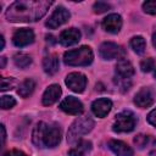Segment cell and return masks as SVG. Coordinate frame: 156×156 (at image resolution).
<instances>
[{"label": "cell", "instance_id": "cell-1", "mask_svg": "<svg viewBox=\"0 0 156 156\" xmlns=\"http://www.w3.org/2000/svg\"><path fill=\"white\" fill-rule=\"evenodd\" d=\"M51 1H16L11 4L6 11V18L10 22H30L41 18Z\"/></svg>", "mask_w": 156, "mask_h": 156}, {"label": "cell", "instance_id": "cell-2", "mask_svg": "<svg viewBox=\"0 0 156 156\" xmlns=\"http://www.w3.org/2000/svg\"><path fill=\"white\" fill-rule=\"evenodd\" d=\"M61 141V129L56 124L39 122L33 130V143L38 147H55Z\"/></svg>", "mask_w": 156, "mask_h": 156}, {"label": "cell", "instance_id": "cell-3", "mask_svg": "<svg viewBox=\"0 0 156 156\" xmlns=\"http://www.w3.org/2000/svg\"><path fill=\"white\" fill-rule=\"evenodd\" d=\"M94 55L89 46H80L78 49L68 50L63 55V61L68 66H88L93 62Z\"/></svg>", "mask_w": 156, "mask_h": 156}, {"label": "cell", "instance_id": "cell-4", "mask_svg": "<svg viewBox=\"0 0 156 156\" xmlns=\"http://www.w3.org/2000/svg\"><path fill=\"white\" fill-rule=\"evenodd\" d=\"M94 127V121L90 117H80L77 118L69 127L67 132V141L69 144L77 143L80 140V138L85 134H88Z\"/></svg>", "mask_w": 156, "mask_h": 156}, {"label": "cell", "instance_id": "cell-5", "mask_svg": "<svg viewBox=\"0 0 156 156\" xmlns=\"http://www.w3.org/2000/svg\"><path fill=\"white\" fill-rule=\"evenodd\" d=\"M136 124V117L130 111H122L116 116L112 129L117 133H128L134 129Z\"/></svg>", "mask_w": 156, "mask_h": 156}, {"label": "cell", "instance_id": "cell-6", "mask_svg": "<svg viewBox=\"0 0 156 156\" xmlns=\"http://www.w3.org/2000/svg\"><path fill=\"white\" fill-rule=\"evenodd\" d=\"M99 54L104 60H113V58H123L124 56V50L122 46L111 43V41H106L102 43L99 48Z\"/></svg>", "mask_w": 156, "mask_h": 156}, {"label": "cell", "instance_id": "cell-7", "mask_svg": "<svg viewBox=\"0 0 156 156\" xmlns=\"http://www.w3.org/2000/svg\"><path fill=\"white\" fill-rule=\"evenodd\" d=\"M69 12L68 10H66L63 6H58L49 17V20L46 21V27L50 29H55L58 28L60 26H62L63 23H66L69 18Z\"/></svg>", "mask_w": 156, "mask_h": 156}, {"label": "cell", "instance_id": "cell-8", "mask_svg": "<svg viewBox=\"0 0 156 156\" xmlns=\"http://www.w3.org/2000/svg\"><path fill=\"white\" fill-rule=\"evenodd\" d=\"M66 85L76 91V93H82L84 91L85 87H87V77L79 72H72L66 77Z\"/></svg>", "mask_w": 156, "mask_h": 156}, {"label": "cell", "instance_id": "cell-9", "mask_svg": "<svg viewBox=\"0 0 156 156\" xmlns=\"http://www.w3.org/2000/svg\"><path fill=\"white\" fill-rule=\"evenodd\" d=\"M12 41L17 48H23L34 41V33L29 28L17 29L12 37Z\"/></svg>", "mask_w": 156, "mask_h": 156}, {"label": "cell", "instance_id": "cell-10", "mask_svg": "<svg viewBox=\"0 0 156 156\" xmlns=\"http://www.w3.org/2000/svg\"><path fill=\"white\" fill-rule=\"evenodd\" d=\"M60 108L68 115H80L83 112V104L74 96H67L61 101Z\"/></svg>", "mask_w": 156, "mask_h": 156}, {"label": "cell", "instance_id": "cell-11", "mask_svg": "<svg viewBox=\"0 0 156 156\" xmlns=\"http://www.w3.org/2000/svg\"><path fill=\"white\" fill-rule=\"evenodd\" d=\"M102 29L108 32V33H112V34H116L121 30V27H122V17L117 13H111L108 16H106L104 20H102Z\"/></svg>", "mask_w": 156, "mask_h": 156}, {"label": "cell", "instance_id": "cell-12", "mask_svg": "<svg viewBox=\"0 0 156 156\" xmlns=\"http://www.w3.org/2000/svg\"><path fill=\"white\" fill-rule=\"evenodd\" d=\"M154 98H155V93L151 88H141L134 98V102L136 106L139 107H149L150 105H152L154 102Z\"/></svg>", "mask_w": 156, "mask_h": 156}, {"label": "cell", "instance_id": "cell-13", "mask_svg": "<svg viewBox=\"0 0 156 156\" xmlns=\"http://www.w3.org/2000/svg\"><path fill=\"white\" fill-rule=\"evenodd\" d=\"M112 108V101L110 99H106V98H101V99H98L95 100L93 104H91V111L96 116V117H105Z\"/></svg>", "mask_w": 156, "mask_h": 156}, {"label": "cell", "instance_id": "cell-14", "mask_svg": "<svg viewBox=\"0 0 156 156\" xmlns=\"http://www.w3.org/2000/svg\"><path fill=\"white\" fill-rule=\"evenodd\" d=\"M60 43L63 46H71L77 44L80 40V32L77 28H69V29H65L63 32H61L60 38H58Z\"/></svg>", "mask_w": 156, "mask_h": 156}, {"label": "cell", "instance_id": "cell-15", "mask_svg": "<svg viewBox=\"0 0 156 156\" xmlns=\"http://www.w3.org/2000/svg\"><path fill=\"white\" fill-rule=\"evenodd\" d=\"M61 95V88L57 84H51L46 88V90L43 94V105L45 106H50L54 102H56L58 100Z\"/></svg>", "mask_w": 156, "mask_h": 156}, {"label": "cell", "instance_id": "cell-16", "mask_svg": "<svg viewBox=\"0 0 156 156\" xmlns=\"http://www.w3.org/2000/svg\"><path fill=\"white\" fill-rule=\"evenodd\" d=\"M116 77L119 78H124V79H130V77L134 74V68L132 66V63L126 60V58H121L117 65H116Z\"/></svg>", "mask_w": 156, "mask_h": 156}, {"label": "cell", "instance_id": "cell-17", "mask_svg": "<svg viewBox=\"0 0 156 156\" xmlns=\"http://www.w3.org/2000/svg\"><path fill=\"white\" fill-rule=\"evenodd\" d=\"M108 147L112 150V152L117 156H133V150L129 145L121 140H110Z\"/></svg>", "mask_w": 156, "mask_h": 156}, {"label": "cell", "instance_id": "cell-18", "mask_svg": "<svg viewBox=\"0 0 156 156\" xmlns=\"http://www.w3.org/2000/svg\"><path fill=\"white\" fill-rule=\"evenodd\" d=\"M91 150V143L89 140H79L76 146L68 151V156H87Z\"/></svg>", "mask_w": 156, "mask_h": 156}, {"label": "cell", "instance_id": "cell-19", "mask_svg": "<svg viewBox=\"0 0 156 156\" xmlns=\"http://www.w3.org/2000/svg\"><path fill=\"white\" fill-rule=\"evenodd\" d=\"M58 57L56 55H49L43 60V68L48 74H54L58 71Z\"/></svg>", "mask_w": 156, "mask_h": 156}, {"label": "cell", "instance_id": "cell-20", "mask_svg": "<svg viewBox=\"0 0 156 156\" xmlns=\"http://www.w3.org/2000/svg\"><path fill=\"white\" fill-rule=\"evenodd\" d=\"M34 88H35V83H34V80L28 78V79H26L24 82H22V83L20 84L17 93H18L20 96H22V98H27V96H29V95L33 93Z\"/></svg>", "mask_w": 156, "mask_h": 156}, {"label": "cell", "instance_id": "cell-21", "mask_svg": "<svg viewBox=\"0 0 156 156\" xmlns=\"http://www.w3.org/2000/svg\"><path fill=\"white\" fill-rule=\"evenodd\" d=\"M130 46L136 54H143L145 51V48H146V41L143 37L136 35V37H133L130 39Z\"/></svg>", "mask_w": 156, "mask_h": 156}, {"label": "cell", "instance_id": "cell-22", "mask_svg": "<svg viewBox=\"0 0 156 156\" xmlns=\"http://www.w3.org/2000/svg\"><path fill=\"white\" fill-rule=\"evenodd\" d=\"M13 62L17 67L20 68H26L28 67L30 63H32V57L27 54H23V52H20V54H16L13 56Z\"/></svg>", "mask_w": 156, "mask_h": 156}, {"label": "cell", "instance_id": "cell-23", "mask_svg": "<svg viewBox=\"0 0 156 156\" xmlns=\"http://www.w3.org/2000/svg\"><path fill=\"white\" fill-rule=\"evenodd\" d=\"M134 143L138 145V147L143 149V147L149 146L151 143H156V140H155V139H152V138H151V136H149V135L139 134V135H136V136L134 138Z\"/></svg>", "mask_w": 156, "mask_h": 156}, {"label": "cell", "instance_id": "cell-24", "mask_svg": "<svg viewBox=\"0 0 156 156\" xmlns=\"http://www.w3.org/2000/svg\"><path fill=\"white\" fill-rule=\"evenodd\" d=\"M0 104H1V108L2 110H7V108H11V107H13L16 105V100L10 95H2Z\"/></svg>", "mask_w": 156, "mask_h": 156}, {"label": "cell", "instance_id": "cell-25", "mask_svg": "<svg viewBox=\"0 0 156 156\" xmlns=\"http://www.w3.org/2000/svg\"><path fill=\"white\" fill-rule=\"evenodd\" d=\"M140 68L143 72H150L155 68V61L151 57H147L140 62Z\"/></svg>", "mask_w": 156, "mask_h": 156}, {"label": "cell", "instance_id": "cell-26", "mask_svg": "<svg viewBox=\"0 0 156 156\" xmlns=\"http://www.w3.org/2000/svg\"><path fill=\"white\" fill-rule=\"evenodd\" d=\"M143 10H144L146 13L156 15V0L145 1V2L143 4Z\"/></svg>", "mask_w": 156, "mask_h": 156}, {"label": "cell", "instance_id": "cell-27", "mask_svg": "<svg viewBox=\"0 0 156 156\" xmlns=\"http://www.w3.org/2000/svg\"><path fill=\"white\" fill-rule=\"evenodd\" d=\"M16 84V80L13 78H6V77H2L1 78V90L5 91V90H9V89H12V87Z\"/></svg>", "mask_w": 156, "mask_h": 156}, {"label": "cell", "instance_id": "cell-28", "mask_svg": "<svg viewBox=\"0 0 156 156\" xmlns=\"http://www.w3.org/2000/svg\"><path fill=\"white\" fill-rule=\"evenodd\" d=\"M111 6L107 4V2H104V1H98V2H95L94 4V11L96 12V13H102V12H105V11H107L108 9H110Z\"/></svg>", "mask_w": 156, "mask_h": 156}, {"label": "cell", "instance_id": "cell-29", "mask_svg": "<svg viewBox=\"0 0 156 156\" xmlns=\"http://www.w3.org/2000/svg\"><path fill=\"white\" fill-rule=\"evenodd\" d=\"M116 83H117V85H118L122 90H128L129 87H130V80H129V79H124V78L116 77Z\"/></svg>", "mask_w": 156, "mask_h": 156}, {"label": "cell", "instance_id": "cell-30", "mask_svg": "<svg viewBox=\"0 0 156 156\" xmlns=\"http://www.w3.org/2000/svg\"><path fill=\"white\" fill-rule=\"evenodd\" d=\"M146 119H147V122H149L151 126H154V127L156 128V107L147 115Z\"/></svg>", "mask_w": 156, "mask_h": 156}, {"label": "cell", "instance_id": "cell-31", "mask_svg": "<svg viewBox=\"0 0 156 156\" xmlns=\"http://www.w3.org/2000/svg\"><path fill=\"white\" fill-rule=\"evenodd\" d=\"M4 156H27V155L20 150H11V151H7L6 154H4Z\"/></svg>", "mask_w": 156, "mask_h": 156}, {"label": "cell", "instance_id": "cell-32", "mask_svg": "<svg viewBox=\"0 0 156 156\" xmlns=\"http://www.w3.org/2000/svg\"><path fill=\"white\" fill-rule=\"evenodd\" d=\"M0 127H1V140H2V145H4L5 144V139H6V132H5L4 124H1Z\"/></svg>", "mask_w": 156, "mask_h": 156}, {"label": "cell", "instance_id": "cell-33", "mask_svg": "<svg viewBox=\"0 0 156 156\" xmlns=\"http://www.w3.org/2000/svg\"><path fill=\"white\" fill-rule=\"evenodd\" d=\"M152 45L156 48V33L152 34Z\"/></svg>", "mask_w": 156, "mask_h": 156}, {"label": "cell", "instance_id": "cell-34", "mask_svg": "<svg viewBox=\"0 0 156 156\" xmlns=\"http://www.w3.org/2000/svg\"><path fill=\"white\" fill-rule=\"evenodd\" d=\"M0 40H1V49L0 50H2L4 46H5V39H4V37H0Z\"/></svg>", "mask_w": 156, "mask_h": 156}, {"label": "cell", "instance_id": "cell-35", "mask_svg": "<svg viewBox=\"0 0 156 156\" xmlns=\"http://www.w3.org/2000/svg\"><path fill=\"white\" fill-rule=\"evenodd\" d=\"M5 62H6V57H1V67H5Z\"/></svg>", "mask_w": 156, "mask_h": 156}, {"label": "cell", "instance_id": "cell-36", "mask_svg": "<svg viewBox=\"0 0 156 156\" xmlns=\"http://www.w3.org/2000/svg\"><path fill=\"white\" fill-rule=\"evenodd\" d=\"M150 156H156V150L151 151V152H150Z\"/></svg>", "mask_w": 156, "mask_h": 156}, {"label": "cell", "instance_id": "cell-37", "mask_svg": "<svg viewBox=\"0 0 156 156\" xmlns=\"http://www.w3.org/2000/svg\"><path fill=\"white\" fill-rule=\"evenodd\" d=\"M154 76H155V78H156V71H155V73H154Z\"/></svg>", "mask_w": 156, "mask_h": 156}]
</instances>
